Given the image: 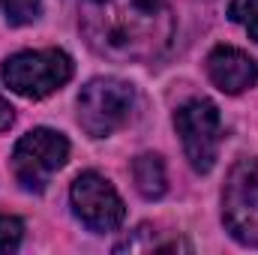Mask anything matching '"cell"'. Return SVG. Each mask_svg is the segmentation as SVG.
Listing matches in <instances>:
<instances>
[{"label":"cell","instance_id":"6da1fadb","mask_svg":"<svg viewBox=\"0 0 258 255\" xmlns=\"http://www.w3.org/2000/svg\"><path fill=\"white\" fill-rule=\"evenodd\" d=\"M87 42L114 60H156L168 51L174 18L168 0H78Z\"/></svg>","mask_w":258,"mask_h":255},{"label":"cell","instance_id":"7a4b0ae2","mask_svg":"<svg viewBox=\"0 0 258 255\" xmlns=\"http://www.w3.org/2000/svg\"><path fill=\"white\" fill-rule=\"evenodd\" d=\"M135 105V90L123 78H93L78 93V126L90 138H108L123 126Z\"/></svg>","mask_w":258,"mask_h":255},{"label":"cell","instance_id":"3957f363","mask_svg":"<svg viewBox=\"0 0 258 255\" xmlns=\"http://www.w3.org/2000/svg\"><path fill=\"white\" fill-rule=\"evenodd\" d=\"M72 78V57L60 48L18 51L3 60V81L24 99H45Z\"/></svg>","mask_w":258,"mask_h":255},{"label":"cell","instance_id":"277c9868","mask_svg":"<svg viewBox=\"0 0 258 255\" xmlns=\"http://www.w3.org/2000/svg\"><path fill=\"white\" fill-rule=\"evenodd\" d=\"M69 159V141L63 132L48 126L30 129L12 150V171L21 189L42 192L54 171H60Z\"/></svg>","mask_w":258,"mask_h":255},{"label":"cell","instance_id":"5b68a950","mask_svg":"<svg viewBox=\"0 0 258 255\" xmlns=\"http://www.w3.org/2000/svg\"><path fill=\"white\" fill-rule=\"evenodd\" d=\"M222 222L237 243L258 246V159L231 165L222 189Z\"/></svg>","mask_w":258,"mask_h":255},{"label":"cell","instance_id":"8992f818","mask_svg":"<svg viewBox=\"0 0 258 255\" xmlns=\"http://www.w3.org/2000/svg\"><path fill=\"white\" fill-rule=\"evenodd\" d=\"M174 129L183 141V153L198 174H207L216 165L219 141H222V117L210 99H189L174 111Z\"/></svg>","mask_w":258,"mask_h":255},{"label":"cell","instance_id":"52a82bcc","mask_svg":"<svg viewBox=\"0 0 258 255\" xmlns=\"http://www.w3.org/2000/svg\"><path fill=\"white\" fill-rule=\"evenodd\" d=\"M69 201H72L75 216L96 234L114 231L126 216V207H123L117 189L96 171H84L72 180Z\"/></svg>","mask_w":258,"mask_h":255},{"label":"cell","instance_id":"ba28073f","mask_svg":"<svg viewBox=\"0 0 258 255\" xmlns=\"http://www.w3.org/2000/svg\"><path fill=\"white\" fill-rule=\"evenodd\" d=\"M207 75L222 93H243L258 81V63L234 45H216L207 54Z\"/></svg>","mask_w":258,"mask_h":255},{"label":"cell","instance_id":"9c48e42d","mask_svg":"<svg viewBox=\"0 0 258 255\" xmlns=\"http://www.w3.org/2000/svg\"><path fill=\"white\" fill-rule=\"evenodd\" d=\"M132 180H135V189L141 192L147 201H156L162 198L168 189V177H165V165L156 153H141L135 162H132Z\"/></svg>","mask_w":258,"mask_h":255},{"label":"cell","instance_id":"30bf717a","mask_svg":"<svg viewBox=\"0 0 258 255\" xmlns=\"http://www.w3.org/2000/svg\"><path fill=\"white\" fill-rule=\"evenodd\" d=\"M0 12L9 24H30L39 18L42 3L39 0H0Z\"/></svg>","mask_w":258,"mask_h":255},{"label":"cell","instance_id":"8fae6325","mask_svg":"<svg viewBox=\"0 0 258 255\" xmlns=\"http://www.w3.org/2000/svg\"><path fill=\"white\" fill-rule=\"evenodd\" d=\"M228 18L237 21V24L258 42V0H231Z\"/></svg>","mask_w":258,"mask_h":255},{"label":"cell","instance_id":"7c38bea8","mask_svg":"<svg viewBox=\"0 0 258 255\" xmlns=\"http://www.w3.org/2000/svg\"><path fill=\"white\" fill-rule=\"evenodd\" d=\"M24 237V225L15 216H0V252H15Z\"/></svg>","mask_w":258,"mask_h":255},{"label":"cell","instance_id":"4fadbf2b","mask_svg":"<svg viewBox=\"0 0 258 255\" xmlns=\"http://www.w3.org/2000/svg\"><path fill=\"white\" fill-rule=\"evenodd\" d=\"M12 120H15V111H12V105L0 96V132H6V129L12 126Z\"/></svg>","mask_w":258,"mask_h":255}]
</instances>
